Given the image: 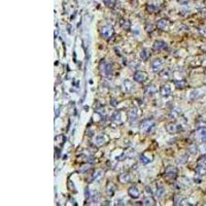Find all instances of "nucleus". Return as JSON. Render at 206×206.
Listing matches in <instances>:
<instances>
[{
  "label": "nucleus",
  "mask_w": 206,
  "mask_h": 206,
  "mask_svg": "<svg viewBox=\"0 0 206 206\" xmlns=\"http://www.w3.org/2000/svg\"><path fill=\"white\" fill-rule=\"evenodd\" d=\"M157 27L160 29V30H167L168 27H169V23L167 20H160L158 23H157Z\"/></svg>",
  "instance_id": "16"
},
{
  "label": "nucleus",
  "mask_w": 206,
  "mask_h": 206,
  "mask_svg": "<svg viewBox=\"0 0 206 206\" xmlns=\"http://www.w3.org/2000/svg\"><path fill=\"white\" fill-rule=\"evenodd\" d=\"M99 69H100L101 74H103L105 77H110L111 74H112V66H111L110 63H107V62L102 61V62L100 63Z\"/></svg>",
  "instance_id": "1"
},
{
  "label": "nucleus",
  "mask_w": 206,
  "mask_h": 206,
  "mask_svg": "<svg viewBox=\"0 0 206 206\" xmlns=\"http://www.w3.org/2000/svg\"><path fill=\"white\" fill-rule=\"evenodd\" d=\"M111 120H112L114 123H116L118 125L122 124V114H121V111H114Z\"/></svg>",
  "instance_id": "14"
},
{
  "label": "nucleus",
  "mask_w": 206,
  "mask_h": 206,
  "mask_svg": "<svg viewBox=\"0 0 206 206\" xmlns=\"http://www.w3.org/2000/svg\"><path fill=\"white\" fill-rule=\"evenodd\" d=\"M165 175L168 178H171V179L176 178V176H177V169L175 167H168L165 170Z\"/></svg>",
  "instance_id": "8"
},
{
  "label": "nucleus",
  "mask_w": 206,
  "mask_h": 206,
  "mask_svg": "<svg viewBox=\"0 0 206 206\" xmlns=\"http://www.w3.org/2000/svg\"><path fill=\"white\" fill-rule=\"evenodd\" d=\"M152 48L154 50H164L167 48V44L162 40H157V41H154Z\"/></svg>",
  "instance_id": "12"
},
{
  "label": "nucleus",
  "mask_w": 206,
  "mask_h": 206,
  "mask_svg": "<svg viewBox=\"0 0 206 206\" xmlns=\"http://www.w3.org/2000/svg\"><path fill=\"white\" fill-rule=\"evenodd\" d=\"M199 135H200V139L202 141H206V128H201L200 129Z\"/></svg>",
  "instance_id": "25"
},
{
  "label": "nucleus",
  "mask_w": 206,
  "mask_h": 206,
  "mask_svg": "<svg viewBox=\"0 0 206 206\" xmlns=\"http://www.w3.org/2000/svg\"><path fill=\"white\" fill-rule=\"evenodd\" d=\"M156 195H157V197L158 198H162L163 196L165 195V188H159L158 190H157V192H156Z\"/></svg>",
  "instance_id": "26"
},
{
  "label": "nucleus",
  "mask_w": 206,
  "mask_h": 206,
  "mask_svg": "<svg viewBox=\"0 0 206 206\" xmlns=\"http://www.w3.org/2000/svg\"><path fill=\"white\" fill-rule=\"evenodd\" d=\"M171 92L172 91H171V88L168 84H163L160 88V94L163 97H169L171 95Z\"/></svg>",
  "instance_id": "11"
},
{
  "label": "nucleus",
  "mask_w": 206,
  "mask_h": 206,
  "mask_svg": "<svg viewBox=\"0 0 206 206\" xmlns=\"http://www.w3.org/2000/svg\"><path fill=\"white\" fill-rule=\"evenodd\" d=\"M90 194H91V195H90V197H91V200H92L94 203H96V202L99 200V198H100V195H99V193H98L97 191H92Z\"/></svg>",
  "instance_id": "20"
},
{
  "label": "nucleus",
  "mask_w": 206,
  "mask_h": 206,
  "mask_svg": "<svg viewBox=\"0 0 206 206\" xmlns=\"http://www.w3.org/2000/svg\"><path fill=\"white\" fill-rule=\"evenodd\" d=\"M166 130L169 133H177V132L182 131V126L177 125L175 123H169L166 125Z\"/></svg>",
  "instance_id": "5"
},
{
  "label": "nucleus",
  "mask_w": 206,
  "mask_h": 206,
  "mask_svg": "<svg viewBox=\"0 0 206 206\" xmlns=\"http://www.w3.org/2000/svg\"><path fill=\"white\" fill-rule=\"evenodd\" d=\"M138 116H139V110L137 107H132L130 109V111L128 112V118H129V121L131 123H135L138 118Z\"/></svg>",
  "instance_id": "6"
},
{
  "label": "nucleus",
  "mask_w": 206,
  "mask_h": 206,
  "mask_svg": "<svg viewBox=\"0 0 206 206\" xmlns=\"http://www.w3.org/2000/svg\"><path fill=\"white\" fill-rule=\"evenodd\" d=\"M162 67H163V62L161 59H154V61L152 62V70L154 72H160L162 70Z\"/></svg>",
  "instance_id": "7"
},
{
  "label": "nucleus",
  "mask_w": 206,
  "mask_h": 206,
  "mask_svg": "<svg viewBox=\"0 0 206 206\" xmlns=\"http://www.w3.org/2000/svg\"><path fill=\"white\" fill-rule=\"evenodd\" d=\"M174 84H175V86H176L177 88H184V86L186 84V80H182V78H180L179 80H175V82H174Z\"/></svg>",
  "instance_id": "27"
},
{
  "label": "nucleus",
  "mask_w": 206,
  "mask_h": 206,
  "mask_svg": "<svg viewBox=\"0 0 206 206\" xmlns=\"http://www.w3.org/2000/svg\"><path fill=\"white\" fill-rule=\"evenodd\" d=\"M179 114H180L179 109H174V110H172V111L170 112V116L172 118H176L177 116H179Z\"/></svg>",
  "instance_id": "29"
},
{
  "label": "nucleus",
  "mask_w": 206,
  "mask_h": 206,
  "mask_svg": "<svg viewBox=\"0 0 206 206\" xmlns=\"http://www.w3.org/2000/svg\"><path fill=\"white\" fill-rule=\"evenodd\" d=\"M148 73L145 72V71H141V70H137L135 73H134V75H133V78H134V80L135 82H144L145 80H148Z\"/></svg>",
  "instance_id": "3"
},
{
  "label": "nucleus",
  "mask_w": 206,
  "mask_h": 206,
  "mask_svg": "<svg viewBox=\"0 0 206 206\" xmlns=\"http://www.w3.org/2000/svg\"><path fill=\"white\" fill-rule=\"evenodd\" d=\"M186 160H188V156H182V158L177 161V163H178V164H180V165H184V164H186Z\"/></svg>",
  "instance_id": "30"
},
{
  "label": "nucleus",
  "mask_w": 206,
  "mask_h": 206,
  "mask_svg": "<svg viewBox=\"0 0 206 206\" xmlns=\"http://www.w3.org/2000/svg\"><path fill=\"white\" fill-rule=\"evenodd\" d=\"M160 77L162 80H168L170 78V72L168 70H163L160 72Z\"/></svg>",
  "instance_id": "22"
},
{
  "label": "nucleus",
  "mask_w": 206,
  "mask_h": 206,
  "mask_svg": "<svg viewBox=\"0 0 206 206\" xmlns=\"http://www.w3.org/2000/svg\"><path fill=\"white\" fill-rule=\"evenodd\" d=\"M150 57V53L148 48H143L141 52H140V58L143 60V61H146V60Z\"/></svg>",
  "instance_id": "18"
},
{
  "label": "nucleus",
  "mask_w": 206,
  "mask_h": 206,
  "mask_svg": "<svg viewBox=\"0 0 206 206\" xmlns=\"http://www.w3.org/2000/svg\"><path fill=\"white\" fill-rule=\"evenodd\" d=\"M128 194H129V196H130L132 199H137V198H138V197L140 196L139 190H138V188H137L135 186H132L129 188Z\"/></svg>",
  "instance_id": "9"
},
{
  "label": "nucleus",
  "mask_w": 206,
  "mask_h": 206,
  "mask_svg": "<svg viewBox=\"0 0 206 206\" xmlns=\"http://www.w3.org/2000/svg\"><path fill=\"white\" fill-rule=\"evenodd\" d=\"M106 192L109 196H112L114 194V186L112 184H109L107 186H106Z\"/></svg>",
  "instance_id": "24"
},
{
  "label": "nucleus",
  "mask_w": 206,
  "mask_h": 206,
  "mask_svg": "<svg viewBox=\"0 0 206 206\" xmlns=\"http://www.w3.org/2000/svg\"><path fill=\"white\" fill-rule=\"evenodd\" d=\"M196 171H197V173L200 174V175H204L206 173V167L203 166V165H198L196 168Z\"/></svg>",
  "instance_id": "23"
},
{
  "label": "nucleus",
  "mask_w": 206,
  "mask_h": 206,
  "mask_svg": "<svg viewBox=\"0 0 206 206\" xmlns=\"http://www.w3.org/2000/svg\"><path fill=\"white\" fill-rule=\"evenodd\" d=\"M140 162L142 163L143 165H146V164H150V163L152 162V158H150L148 156H146V154H141L140 156Z\"/></svg>",
  "instance_id": "19"
},
{
  "label": "nucleus",
  "mask_w": 206,
  "mask_h": 206,
  "mask_svg": "<svg viewBox=\"0 0 206 206\" xmlns=\"http://www.w3.org/2000/svg\"><path fill=\"white\" fill-rule=\"evenodd\" d=\"M154 125H156V123H154V120L145 118V120H143V121L140 123V130L143 131V132L148 133L154 128Z\"/></svg>",
  "instance_id": "2"
},
{
  "label": "nucleus",
  "mask_w": 206,
  "mask_h": 206,
  "mask_svg": "<svg viewBox=\"0 0 206 206\" xmlns=\"http://www.w3.org/2000/svg\"><path fill=\"white\" fill-rule=\"evenodd\" d=\"M111 105H112V106H116V105H118V101H116V100L114 101V100L112 99V100H111Z\"/></svg>",
  "instance_id": "32"
},
{
  "label": "nucleus",
  "mask_w": 206,
  "mask_h": 206,
  "mask_svg": "<svg viewBox=\"0 0 206 206\" xmlns=\"http://www.w3.org/2000/svg\"><path fill=\"white\" fill-rule=\"evenodd\" d=\"M157 87L156 86H154V84H148L146 88H145L144 90V94L146 96H154V94L157 93Z\"/></svg>",
  "instance_id": "13"
},
{
  "label": "nucleus",
  "mask_w": 206,
  "mask_h": 206,
  "mask_svg": "<svg viewBox=\"0 0 206 206\" xmlns=\"http://www.w3.org/2000/svg\"><path fill=\"white\" fill-rule=\"evenodd\" d=\"M114 28L111 26H104L100 29V34L102 37L104 38H110L111 36L114 35Z\"/></svg>",
  "instance_id": "4"
},
{
  "label": "nucleus",
  "mask_w": 206,
  "mask_h": 206,
  "mask_svg": "<svg viewBox=\"0 0 206 206\" xmlns=\"http://www.w3.org/2000/svg\"><path fill=\"white\" fill-rule=\"evenodd\" d=\"M135 89V86L134 84L131 82V80H126L123 84V90L126 92V93H131L132 91H134Z\"/></svg>",
  "instance_id": "10"
},
{
  "label": "nucleus",
  "mask_w": 206,
  "mask_h": 206,
  "mask_svg": "<svg viewBox=\"0 0 206 206\" xmlns=\"http://www.w3.org/2000/svg\"><path fill=\"white\" fill-rule=\"evenodd\" d=\"M106 141H107V137L105 135H103V134H100V135L96 136V138H95V142H96L97 145H99V146L103 145Z\"/></svg>",
  "instance_id": "15"
},
{
  "label": "nucleus",
  "mask_w": 206,
  "mask_h": 206,
  "mask_svg": "<svg viewBox=\"0 0 206 206\" xmlns=\"http://www.w3.org/2000/svg\"><path fill=\"white\" fill-rule=\"evenodd\" d=\"M145 192L148 193V196H152V188H150V186H146V188H145Z\"/></svg>",
  "instance_id": "31"
},
{
  "label": "nucleus",
  "mask_w": 206,
  "mask_h": 206,
  "mask_svg": "<svg viewBox=\"0 0 206 206\" xmlns=\"http://www.w3.org/2000/svg\"><path fill=\"white\" fill-rule=\"evenodd\" d=\"M198 164L199 165H203L206 167V154H203L198 159Z\"/></svg>",
  "instance_id": "28"
},
{
  "label": "nucleus",
  "mask_w": 206,
  "mask_h": 206,
  "mask_svg": "<svg viewBox=\"0 0 206 206\" xmlns=\"http://www.w3.org/2000/svg\"><path fill=\"white\" fill-rule=\"evenodd\" d=\"M118 180L121 182L122 184H127V182H130L131 180V177H130V174L129 173H123L118 176Z\"/></svg>",
  "instance_id": "17"
},
{
  "label": "nucleus",
  "mask_w": 206,
  "mask_h": 206,
  "mask_svg": "<svg viewBox=\"0 0 206 206\" xmlns=\"http://www.w3.org/2000/svg\"><path fill=\"white\" fill-rule=\"evenodd\" d=\"M142 204L143 205H154V198H152V196H150L142 200Z\"/></svg>",
  "instance_id": "21"
}]
</instances>
